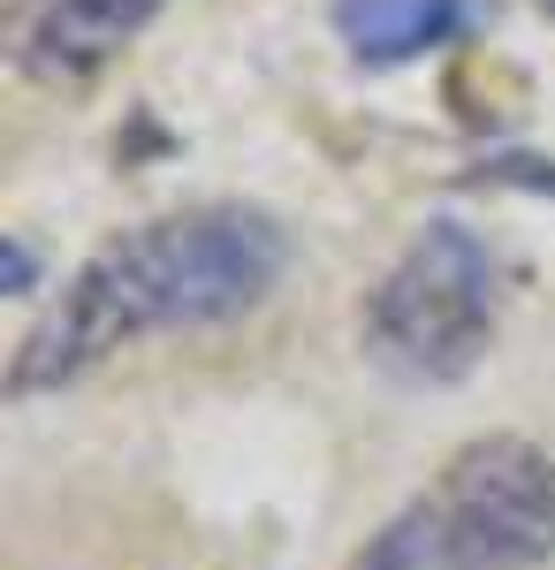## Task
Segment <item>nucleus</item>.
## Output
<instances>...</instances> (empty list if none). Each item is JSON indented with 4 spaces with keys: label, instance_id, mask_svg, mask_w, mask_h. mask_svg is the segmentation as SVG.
<instances>
[{
    "label": "nucleus",
    "instance_id": "1",
    "mask_svg": "<svg viewBox=\"0 0 555 570\" xmlns=\"http://www.w3.org/2000/svg\"><path fill=\"white\" fill-rule=\"evenodd\" d=\"M290 274V228L244 206V198H206L175 206L107 236L31 320V335L8 357V403L61 395L107 357L137 351L153 335H198L228 327L274 297Z\"/></svg>",
    "mask_w": 555,
    "mask_h": 570
},
{
    "label": "nucleus",
    "instance_id": "2",
    "mask_svg": "<svg viewBox=\"0 0 555 570\" xmlns=\"http://www.w3.org/2000/svg\"><path fill=\"white\" fill-rule=\"evenodd\" d=\"M555 556V456L525 434L465 441L350 570H541Z\"/></svg>",
    "mask_w": 555,
    "mask_h": 570
},
{
    "label": "nucleus",
    "instance_id": "3",
    "mask_svg": "<svg viewBox=\"0 0 555 570\" xmlns=\"http://www.w3.org/2000/svg\"><path fill=\"white\" fill-rule=\"evenodd\" d=\"M503 320V259L487 236H471L465 220H427L388 274L366 289L358 312V343L366 357L411 381V389H449L495 343Z\"/></svg>",
    "mask_w": 555,
    "mask_h": 570
},
{
    "label": "nucleus",
    "instance_id": "4",
    "mask_svg": "<svg viewBox=\"0 0 555 570\" xmlns=\"http://www.w3.org/2000/svg\"><path fill=\"white\" fill-rule=\"evenodd\" d=\"M168 0H8L16 69L39 85H91Z\"/></svg>",
    "mask_w": 555,
    "mask_h": 570
},
{
    "label": "nucleus",
    "instance_id": "5",
    "mask_svg": "<svg viewBox=\"0 0 555 570\" xmlns=\"http://www.w3.org/2000/svg\"><path fill=\"white\" fill-rule=\"evenodd\" d=\"M335 31L366 69H396L465 39L471 0H335Z\"/></svg>",
    "mask_w": 555,
    "mask_h": 570
},
{
    "label": "nucleus",
    "instance_id": "6",
    "mask_svg": "<svg viewBox=\"0 0 555 570\" xmlns=\"http://www.w3.org/2000/svg\"><path fill=\"white\" fill-rule=\"evenodd\" d=\"M0 266H8V297H31V289H39V259H31V244H23V236H8V244H0Z\"/></svg>",
    "mask_w": 555,
    "mask_h": 570
},
{
    "label": "nucleus",
    "instance_id": "7",
    "mask_svg": "<svg viewBox=\"0 0 555 570\" xmlns=\"http://www.w3.org/2000/svg\"><path fill=\"white\" fill-rule=\"evenodd\" d=\"M548 16H555V0H548Z\"/></svg>",
    "mask_w": 555,
    "mask_h": 570
}]
</instances>
